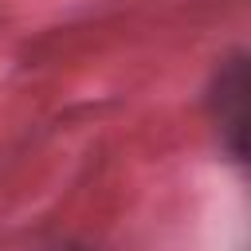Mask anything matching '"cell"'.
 <instances>
[{"label":"cell","mask_w":251,"mask_h":251,"mask_svg":"<svg viewBox=\"0 0 251 251\" xmlns=\"http://www.w3.org/2000/svg\"><path fill=\"white\" fill-rule=\"evenodd\" d=\"M212 114L220 126V137L227 141L231 157L243 161L247 153V59L235 55L220 67L212 86Z\"/></svg>","instance_id":"cell-1"}]
</instances>
